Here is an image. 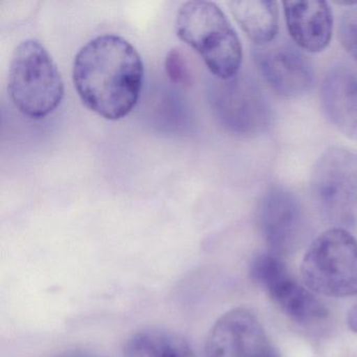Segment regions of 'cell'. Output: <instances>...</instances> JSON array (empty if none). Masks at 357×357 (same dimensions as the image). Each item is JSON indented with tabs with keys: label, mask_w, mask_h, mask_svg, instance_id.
<instances>
[{
	"label": "cell",
	"mask_w": 357,
	"mask_h": 357,
	"mask_svg": "<svg viewBox=\"0 0 357 357\" xmlns=\"http://www.w3.org/2000/svg\"><path fill=\"white\" fill-rule=\"evenodd\" d=\"M305 284L332 298L357 296V240L342 227L315 238L301 265Z\"/></svg>",
	"instance_id": "obj_4"
},
{
	"label": "cell",
	"mask_w": 357,
	"mask_h": 357,
	"mask_svg": "<svg viewBox=\"0 0 357 357\" xmlns=\"http://www.w3.org/2000/svg\"><path fill=\"white\" fill-rule=\"evenodd\" d=\"M250 275L292 321L312 325L328 317L325 305L290 275L277 255H257L250 263Z\"/></svg>",
	"instance_id": "obj_6"
},
{
	"label": "cell",
	"mask_w": 357,
	"mask_h": 357,
	"mask_svg": "<svg viewBox=\"0 0 357 357\" xmlns=\"http://www.w3.org/2000/svg\"><path fill=\"white\" fill-rule=\"evenodd\" d=\"M125 357H191V352L187 342L174 334L144 330L128 340Z\"/></svg>",
	"instance_id": "obj_13"
},
{
	"label": "cell",
	"mask_w": 357,
	"mask_h": 357,
	"mask_svg": "<svg viewBox=\"0 0 357 357\" xmlns=\"http://www.w3.org/2000/svg\"><path fill=\"white\" fill-rule=\"evenodd\" d=\"M257 222L271 252L277 256L287 254L296 245L304 229L302 204L289 190L271 185L261 196Z\"/></svg>",
	"instance_id": "obj_9"
},
{
	"label": "cell",
	"mask_w": 357,
	"mask_h": 357,
	"mask_svg": "<svg viewBox=\"0 0 357 357\" xmlns=\"http://www.w3.org/2000/svg\"><path fill=\"white\" fill-rule=\"evenodd\" d=\"M73 79L81 101L91 112L118 121L128 116L139 102L144 63L128 41L103 35L77 54Z\"/></svg>",
	"instance_id": "obj_1"
},
{
	"label": "cell",
	"mask_w": 357,
	"mask_h": 357,
	"mask_svg": "<svg viewBox=\"0 0 357 357\" xmlns=\"http://www.w3.org/2000/svg\"><path fill=\"white\" fill-rule=\"evenodd\" d=\"M338 38L347 53L357 61V6L349 8L342 16Z\"/></svg>",
	"instance_id": "obj_14"
},
{
	"label": "cell",
	"mask_w": 357,
	"mask_h": 357,
	"mask_svg": "<svg viewBox=\"0 0 357 357\" xmlns=\"http://www.w3.org/2000/svg\"><path fill=\"white\" fill-rule=\"evenodd\" d=\"M175 30L217 78L229 81L237 76L242 63L241 43L216 3L206 0L183 3L177 12Z\"/></svg>",
	"instance_id": "obj_2"
},
{
	"label": "cell",
	"mask_w": 357,
	"mask_h": 357,
	"mask_svg": "<svg viewBox=\"0 0 357 357\" xmlns=\"http://www.w3.org/2000/svg\"><path fill=\"white\" fill-rule=\"evenodd\" d=\"M311 193L328 220L356 225L357 153L342 147L326 150L313 168Z\"/></svg>",
	"instance_id": "obj_5"
},
{
	"label": "cell",
	"mask_w": 357,
	"mask_h": 357,
	"mask_svg": "<svg viewBox=\"0 0 357 357\" xmlns=\"http://www.w3.org/2000/svg\"><path fill=\"white\" fill-rule=\"evenodd\" d=\"M288 33L296 45L309 53H321L329 45L333 16L329 6L321 0L284 1Z\"/></svg>",
	"instance_id": "obj_10"
},
{
	"label": "cell",
	"mask_w": 357,
	"mask_h": 357,
	"mask_svg": "<svg viewBox=\"0 0 357 357\" xmlns=\"http://www.w3.org/2000/svg\"><path fill=\"white\" fill-rule=\"evenodd\" d=\"M347 323H348L349 328L357 333V303L349 311Z\"/></svg>",
	"instance_id": "obj_16"
},
{
	"label": "cell",
	"mask_w": 357,
	"mask_h": 357,
	"mask_svg": "<svg viewBox=\"0 0 357 357\" xmlns=\"http://www.w3.org/2000/svg\"><path fill=\"white\" fill-rule=\"evenodd\" d=\"M229 10L240 28L255 45H265L277 38L279 8L268 0H234Z\"/></svg>",
	"instance_id": "obj_12"
},
{
	"label": "cell",
	"mask_w": 357,
	"mask_h": 357,
	"mask_svg": "<svg viewBox=\"0 0 357 357\" xmlns=\"http://www.w3.org/2000/svg\"><path fill=\"white\" fill-rule=\"evenodd\" d=\"M252 56L265 81L278 93L296 98L310 91L314 72L308 58L286 39L275 38L265 45H255Z\"/></svg>",
	"instance_id": "obj_8"
},
{
	"label": "cell",
	"mask_w": 357,
	"mask_h": 357,
	"mask_svg": "<svg viewBox=\"0 0 357 357\" xmlns=\"http://www.w3.org/2000/svg\"><path fill=\"white\" fill-rule=\"evenodd\" d=\"M321 105L330 122L347 137L357 139V68L338 64L321 85Z\"/></svg>",
	"instance_id": "obj_11"
},
{
	"label": "cell",
	"mask_w": 357,
	"mask_h": 357,
	"mask_svg": "<svg viewBox=\"0 0 357 357\" xmlns=\"http://www.w3.org/2000/svg\"><path fill=\"white\" fill-rule=\"evenodd\" d=\"M206 357H281L257 315L246 308L225 313L206 342Z\"/></svg>",
	"instance_id": "obj_7"
},
{
	"label": "cell",
	"mask_w": 357,
	"mask_h": 357,
	"mask_svg": "<svg viewBox=\"0 0 357 357\" xmlns=\"http://www.w3.org/2000/svg\"><path fill=\"white\" fill-rule=\"evenodd\" d=\"M8 91L15 107L34 120L45 119L61 104V74L39 41L28 39L16 47L10 64Z\"/></svg>",
	"instance_id": "obj_3"
},
{
	"label": "cell",
	"mask_w": 357,
	"mask_h": 357,
	"mask_svg": "<svg viewBox=\"0 0 357 357\" xmlns=\"http://www.w3.org/2000/svg\"><path fill=\"white\" fill-rule=\"evenodd\" d=\"M166 70L168 76L179 84H185L189 79V70L185 64V58L179 50H171L167 55Z\"/></svg>",
	"instance_id": "obj_15"
}]
</instances>
